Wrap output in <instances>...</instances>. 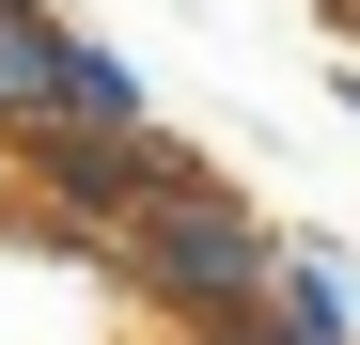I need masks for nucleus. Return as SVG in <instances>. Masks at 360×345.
Returning a JSON list of instances; mask_svg holds the SVG:
<instances>
[{"label":"nucleus","instance_id":"7ed1b4c3","mask_svg":"<svg viewBox=\"0 0 360 345\" xmlns=\"http://www.w3.org/2000/svg\"><path fill=\"white\" fill-rule=\"evenodd\" d=\"M47 79H63V32L32 0H0V126H47Z\"/></svg>","mask_w":360,"mask_h":345},{"label":"nucleus","instance_id":"f257e3e1","mask_svg":"<svg viewBox=\"0 0 360 345\" xmlns=\"http://www.w3.org/2000/svg\"><path fill=\"white\" fill-rule=\"evenodd\" d=\"M110 251H126V282H141L157 314H188V330H235V314L266 299V267H282V236L219 189V172H172V189H157Z\"/></svg>","mask_w":360,"mask_h":345},{"label":"nucleus","instance_id":"20e7f679","mask_svg":"<svg viewBox=\"0 0 360 345\" xmlns=\"http://www.w3.org/2000/svg\"><path fill=\"white\" fill-rule=\"evenodd\" d=\"M219 345H314V330H297V314H266V299H251V314H235Z\"/></svg>","mask_w":360,"mask_h":345},{"label":"nucleus","instance_id":"f03ea898","mask_svg":"<svg viewBox=\"0 0 360 345\" xmlns=\"http://www.w3.org/2000/svg\"><path fill=\"white\" fill-rule=\"evenodd\" d=\"M32 172H47V204H63L79 236H126V220H141L188 157H172L157 126H141V142H63V126H32Z\"/></svg>","mask_w":360,"mask_h":345}]
</instances>
